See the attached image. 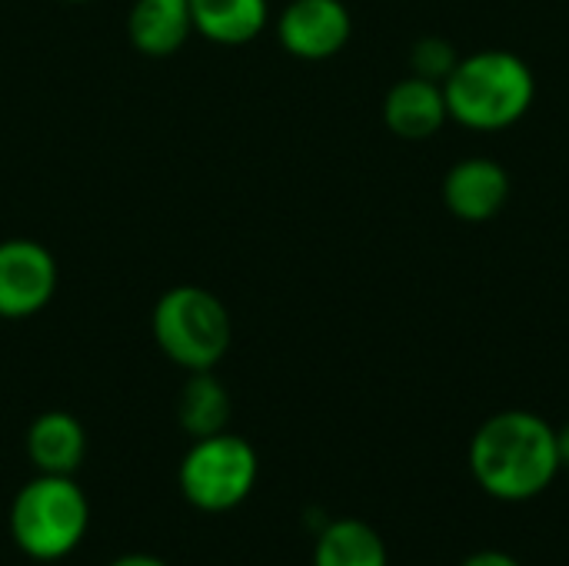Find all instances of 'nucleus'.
<instances>
[{
  "label": "nucleus",
  "mask_w": 569,
  "mask_h": 566,
  "mask_svg": "<svg viewBox=\"0 0 569 566\" xmlns=\"http://www.w3.org/2000/svg\"><path fill=\"white\" fill-rule=\"evenodd\" d=\"M353 20L343 0H290L277 20V37L290 57L327 60L350 40Z\"/></svg>",
  "instance_id": "0eeeda50"
},
{
  "label": "nucleus",
  "mask_w": 569,
  "mask_h": 566,
  "mask_svg": "<svg viewBox=\"0 0 569 566\" xmlns=\"http://www.w3.org/2000/svg\"><path fill=\"white\" fill-rule=\"evenodd\" d=\"M27 457L37 474L73 477L87 457V430L67 410H47L27 427Z\"/></svg>",
  "instance_id": "9d476101"
},
{
  "label": "nucleus",
  "mask_w": 569,
  "mask_h": 566,
  "mask_svg": "<svg viewBox=\"0 0 569 566\" xmlns=\"http://www.w3.org/2000/svg\"><path fill=\"white\" fill-rule=\"evenodd\" d=\"M387 544L383 537L357 520V517H343V520H330L317 544H313V566H387Z\"/></svg>",
  "instance_id": "4468645a"
},
{
  "label": "nucleus",
  "mask_w": 569,
  "mask_h": 566,
  "mask_svg": "<svg viewBox=\"0 0 569 566\" xmlns=\"http://www.w3.org/2000/svg\"><path fill=\"white\" fill-rule=\"evenodd\" d=\"M510 200V173L493 157H463L443 177V203L463 224L493 220Z\"/></svg>",
  "instance_id": "6e6552de"
},
{
  "label": "nucleus",
  "mask_w": 569,
  "mask_h": 566,
  "mask_svg": "<svg viewBox=\"0 0 569 566\" xmlns=\"http://www.w3.org/2000/svg\"><path fill=\"white\" fill-rule=\"evenodd\" d=\"M557 454H560V470H569V424L557 430Z\"/></svg>",
  "instance_id": "a211bd4d"
},
{
  "label": "nucleus",
  "mask_w": 569,
  "mask_h": 566,
  "mask_svg": "<svg viewBox=\"0 0 569 566\" xmlns=\"http://www.w3.org/2000/svg\"><path fill=\"white\" fill-rule=\"evenodd\" d=\"M447 110L470 130L513 127L537 97L533 70L513 50H477L460 57L443 80Z\"/></svg>",
  "instance_id": "f03ea898"
},
{
  "label": "nucleus",
  "mask_w": 569,
  "mask_h": 566,
  "mask_svg": "<svg viewBox=\"0 0 569 566\" xmlns=\"http://www.w3.org/2000/svg\"><path fill=\"white\" fill-rule=\"evenodd\" d=\"M260 474L257 450L237 434H213L193 440L180 460V494L190 507L207 514H223L240 507Z\"/></svg>",
  "instance_id": "39448f33"
},
{
  "label": "nucleus",
  "mask_w": 569,
  "mask_h": 566,
  "mask_svg": "<svg viewBox=\"0 0 569 566\" xmlns=\"http://www.w3.org/2000/svg\"><path fill=\"white\" fill-rule=\"evenodd\" d=\"M193 33L220 47H240L263 33L270 20L267 0H187Z\"/></svg>",
  "instance_id": "f8f14e48"
},
{
  "label": "nucleus",
  "mask_w": 569,
  "mask_h": 566,
  "mask_svg": "<svg viewBox=\"0 0 569 566\" xmlns=\"http://www.w3.org/2000/svg\"><path fill=\"white\" fill-rule=\"evenodd\" d=\"M457 63H460V53L447 37H423L410 50L413 77H423V80H433V83H443L453 73Z\"/></svg>",
  "instance_id": "2eb2a0df"
},
{
  "label": "nucleus",
  "mask_w": 569,
  "mask_h": 566,
  "mask_svg": "<svg viewBox=\"0 0 569 566\" xmlns=\"http://www.w3.org/2000/svg\"><path fill=\"white\" fill-rule=\"evenodd\" d=\"M150 330L163 357L190 374L213 370L233 340V324L223 300L213 290L193 284H180L160 294L153 304Z\"/></svg>",
  "instance_id": "20e7f679"
},
{
  "label": "nucleus",
  "mask_w": 569,
  "mask_h": 566,
  "mask_svg": "<svg viewBox=\"0 0 569 566\" xmlns=\"http://www.w3.org/2000/svg\"><path fill=\"white\" fill-rule=\"evenodd\" d=\"M477 487L503 504H527L557 480V430L530 410H500L487 417L467 450Z\"/></svg>",
  "instance_id": "f257e3e1"
},
{
  "label": "nucleus",
  "mask_w": 569,
  "mask_h": 566,
  "mask_svg": "<svg viewBox=\"0 0 569 566\" xmlns=\"http://www.w3.org/2000/svg\"><path fill=\"white\" fill-rule=\"evenodd\" d=\"M230 414H233V404H230L223 380L213 377V370H193L187 377V384L180 387V397H177L180 430L190 434L193 440L213 437V434L227 430Z\"/></svg>",
  "instance_id": "ddd939ff"
},
{
  "label": "nucleus",
  "mask_w": 569,
  "mask_h": 566,
  "mask_svg": "<svg viewBox=\"0 0 569 566\" xmlns=\"http://www.w3.org/2000/svg\"><path fill=\"white\" fill-rule=\"evenodd\" d=\"M90 527V504L73 477L37 474L10 504V537L30 560L70 557Z\"/></svg>",
  "instance_id": "7ed1b4c3"
},
{
  "label": "nucleus",
  "mask_w": 569,
  "mask_h": 566,
  "mask_svg": "<svg viewBox=\"0 0 569 566\" xmlns=\"http://www.w3.org/2000/svg\"><path fill=\"white\" fill-rule=\"evenodd\" d=\"M107 566H170L163 564L160 557H153V554H123V557H117L113 564Z\"/></svg>",
  "instance_id": "f3484780"
},
{
  "label": "nucleus",
  "mask_w": 569,
  "mask_h": 566,
  "mask_svg": "<svg viewBox=\"0 0 569 566\" xmlns=\"http://www.w3.org/2000/svg\"><path fill=\"white\" fill-rule=\"evenodd\" d=\"M67 3H90V0H67Z\"/></svg>",
  "instance_id": "6ab92c4d"
},
{
  "label": "nucleus",
  "mask_w": 569,
  "mask_h": 566,
  "mask_svg": "<svg viewBox=\"0 0 569 566\" xmlns=\"http://www.w3.org/2000/svg\"><path fill=\"white\" fill-rule=\"evenodd\" d=\"M450 120L443 83L423 77H403L387 90L383 123L400 140H427Z\"/></svg>",
  "instance_id": "1a4fd4ad"
},
{
  "label": "nucleus",
  "mask_w": 569,
  "mask_h": 566,
  "mask_svg": "<svg viewBox=\"0 0 569 566\" xmlns=\"http://www.w3.org/2000/svg\"><path fill=\"white\" fill-rule=\"evenodd\" d=\"M57 257L27 237L0 240V317L23 320L40 314L57 294Z\"/></svg>",
  "instance_id": "423d86ee"
},
{
  "label": "nucleus",
  "mask_w": 569,
  "mask_h": 566,
  "mask_svg": "<svg viewBox=\"0 0 569 566\" xmlns=\"http://www.w3.org/2000/svg\"><path fill=\"white\" fill-rule=\"evenodd\" d=\"M130 43L143 57H170L193 33L187 0H137L127 17Z\"/></svg>",
  "instance_id": "9b49d317"
},
{
  "label": "nucleus",
  "mask_w": 569,
  "mask_h": 566,
  "mask_svg": "<svg viewBox=\"0 0 569 566\" xmlns=\"http://www.w3.org/2000/svg\"><path fill=\"white\" fill-rule=\"evenodd\" d=\"M460 566H523L517 557H510L507 550H477L470 554Z\"/></svg>",
  "instance_id": "dca6fc26"
}]
</instances>
